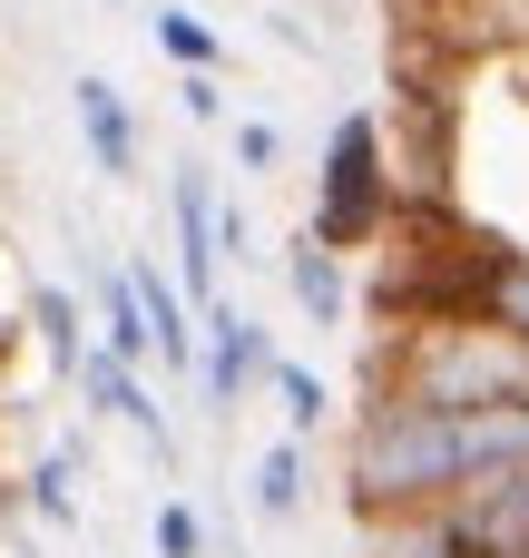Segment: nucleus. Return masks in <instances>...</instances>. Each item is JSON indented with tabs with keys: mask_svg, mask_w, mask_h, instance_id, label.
<instances>
[{
	"mask_svg": "<svg viewBox=\"0 0 529 558\" xmlns=\"http://www.w3.org/2000/svg\"><path fill=\"white\" fill-rule=\"evenodd\" d=\"M510 471H529V392L520 402L383 392L353 422L344 500H353V520H422V510H452V500H471V490H491Z\"/></svg>",
	"mask_w": 529,
	"mask_h": 558,
	"instance_id": "obj_1",
	"label": "nucleus"
},
{
	"mask_svg": "<svg viewBox=\"0 0 529 558\" xmlns=\"http://www.w3.org/2000/svg\"><path fill=\"white\" fill-rule=\"evenodd\" d=\"M412 402H520L529 392V353L510 333H491L481 314H422L393 353V383Z\"/></svg>",
	"mask_w": 529,
	"mask_h": 558,
	"instance_id": "obj_2",
	"label": "nucleus"
},
{
	"mask_svg": "<svg viewBox=\"0 0 529 558\" xmlns=\"http://www.w3.org/2000/svg\"><path fill=\"white\" fill-rule=\"evenodd\" d=\"M383 226H393V147H383L373 108H344L324 137V167H314V226L304 235H324L334 255H363Z\"/></svg>",
	"mask_w": 529,
	"mask_h": 558,
	"instance_id": "obj_3",
	"label": "nucleus"
},
{
	"mask_svg": "<svg viewBox=\"0 0 529 558\" xmlns=\"http://www.w3.org/2000/svg\"><path fill=\"white\" fill-rule=\"evenodd\" d=\"M265 363H275V333L245 314V304H206L196 314V383H206V412H236L245 402V383H265Z\"/></svg>",
	"mask_w": 529,
	"mask_h": 558,
	"instance_id": "obj_4",
	"label": "nucleus"
},
{
	"mask_svg": "<svg viewBox=\"0 0 529 558\" xmlns=\"http://www.w3.org/2000/svg\"><path fill=\"white\" fill-rule=\"evenodd\" d=\"M69 118H79V147H88V167H98L108 186H128V177L147 167L137 108H128V88H118L108 69H79V78H69Z\"/></svg>",
	"mask_w": 529,
	"mask_h": 558,
	"instance_id": "obj_5",
	"label": "nucleus"
},
{
	"mask_svg": "<svg viewBox=\"0 0 529 558\" xmlns=\"http://www.w3.org/2000/svg\"><path fill=\"white\" fill-rule=\"evenodd\" d=\"M167 235H177V284H187L196 314H206L216 284H226V255H216V186H206V167H177V177H167Z\"/></svg>",
	"mask_w": 529,
	"mask_h": 558,
	"instance_id": "obj_6",
	"label": "nucleus"
},
{
	"mask_svg": "<svg viewBox=\"0 0 529 558\" xmlns=\"http://www.w3.org/2000/svg\"><path fill=\"white\" fill-rule=\"evenodd\" d=\"M69 383H79V402H88L98 422H118V432H137V441H147L157 461L177 451V422L157 412V392L137 383V363H118V353H98V343H88V363H79Z\"/></svg>",
	"mask_w": 529,
	"mask_h": 558,
	"instance_id": "obj_7",
	"label": "nucleus"
},
{
	"mask_svg": "<svg viewBox=\"0 0 529 558\" xmlns=\"http://www.w3.org/2000/svg\"><path fill=\"white\" fill-rule=\"evenodd\" d=\"M442 314H481L491 333H510L529 353V245H471V284Z\"/></svg>",
	"mask_w": 529,
	"mask_h": 558,
	"instance_id": "obj_8",
	"label": "nucleus"
},
{
	"mask_svg": "<svg viewBox=\"0 0 529 558\" xmlns=\"http://www.w3.org/2000/svg\"><path fill=\"white\" fill-rule=\"evenodd\" d=\"M442 520H452L461 539H481L491 558H529V471L491 481V490H471V500H452Z\"/></svg>",
	"mask_w": 529,
	"mask_h": 558,
	"instance_id": "obj_9",
	"label": "nucleus"
},
{
	"mask_svg": "<svg viewBox=\"0 0 529 558\" xmlns=\"http://www.w3.org/2000/svg\"><path fill=\"white\" fill-rule=\"evenodd\" d=\"M128 275H137V304H147V343H157V363H167V373H196V294H187L167 265H137V255H128Z\"/></svg>",
	"mask_w": 529,
	"mask_h": 558,
	"instance_id": "obj_10",
	"label": "nucleus"
},
{
	"mask_svg": "<svg viewBox=\"0 0 529 558\" xmlns=\"http://www.w3.org/2000/svg\"><path fill=\"white\" fill-rule=\"evenodd\" d=\"M285 284H294V304H304V324H353V284H344V255L324 245V235H285Z\"/></svg>",
	"mask_w": 529,
	"mask_h": 558,
	"instance_id": "obj_11",
	"label": "nucleus"
},
{
	"mask_svg": "<svg viewBox=\"0 0 529 558\" xmlns=\"http://www.w3.org/2000/svg\"><path fill=\"white\" fill-rule=\"evenodd\" d=\"M20 314H29V343H39V363L69 383V373L88 363V304H79L69 284H29V294H20Z\"/></svg>",
	"mask_w": 529,
	"mask_h": 558,
	"instance_id": "obj_12",
	"label": "nucleus"
},
{
	"mask_svg": "<svg viewBox=\"0 0 529 558\" xmlns=\"http://www.w3.org/2000/svg\"><path fill=\"white\" fill-rule=\"evenodd\" d=\"M245 500H255V520H304L314 471H304V441H294V432H285V441H265V451L245 461Z\"/></svg>",
	"mask_w": 529,
	"mask_h": 558,
	"instance_id": "obj_13",
	"label": "nucleus"
},
{
	"mask_svg": "<svg viewBox=\"0 0 529 558\" xmlns=\"http://www.w3.org/2000/svg\"><path fill=\"white\" fill-rule=\"evenodd\" d=\"M147 39H157L167 69H226V29L206 10H187V0H157L147 10Z\"/></svg>",
	"mask_w": 529,
	"mask_h": 558,
	"instance_id": "obj_14",
	"label": "nucleus"
},
{
	"mask_svg": "<svg viewBox=\"0 0 529 558\" xmlns=\"http://www.w3.org/2000/svg\"><path fill=\"white\" fill-rule=\"evenodd\" d=\"M98 353H118V363H157V343H147V304H137V275L118 265L108 284H98Z\"/></svg>",
	"mask_w": 529,
	"mask_h": 558,
	"instance_id": "obj_15",
	"label": "nucleus"
},
{
	"mask_svg": "<svg viewBox=\"0 0 529 558\" xmlns=\"http://www.w3.org/2000/svg\"><path fill=\"white\" fill-rule=\"evenodd\" d=\"M265 392H275V412H285L294 441H314V432L334 422V383H324L314 363H285V353H275V363H265Z\"/></svg>",
	"mask_w": 529,
	"mask_h": 558,
	"instance_id": "obj_16",
	"label": "nucleus"
},
{
	"mask_svg": "<svg viewBox=\"0 0 529 558\" xmlns=\"http://www.w3.org/2000/svg\"><path fill=\"white\" fill-rule=\"evenodd\" d=\"M373 558H491V549L461 539L442 510H422V520H373Z\"/></svg>",
	"mask_w": 529,
	"mask_h": 558,
	"instance_id": "obj_17",
	"label": "nucleus"
},
{
	"mask_svg": "<svg viewBox=\"0 0 529 558\" xmlns=\"http://www.w3.org/2000/svg\"><path fill=\"white\" fill-rule=\"evenodd\" d=\"M20 500H29V520L79 530V451H39V461L20 471Z\"/></svg>",
	"mask_w": 529,
	"mask_h": 558,
	"instance_id": "obj_18",
	"label": "nucleus"
},
{
	"mask_svg": "<svg viewBox=\"0 0 529 558\" xmlns=\"http://www.w3.org/2000/svg\"><path fill=\"white\" fill-rule=\"evenodd\" d=\"M226 147H236V167H245L255 186L285 167V128H275V118H226Z\"/></svg>",
	"mask_w": 529,
	"mask_h": 558,
	"instance_id": "obj_19",
	"label": "nucleus"
},
{
	"mask_svg": "<svg viewBox=\"0 0 529 558\" xmlns=\"http://www.w3.org/2000/svg\"><path fill=\"white\" fill-rule=\"evenodd\" d=\"M147 539H157V558H206V510L196 500H157Z\"/></svg>",
	"mask_w": 529,
	"mask_h": 558,
	"instance_id": "obj_20",
	"label": "nucleus"
},
{
	"mask_svg": "<svg viewBox=\"0 0 529 558\" xmlns=\"http://www.w3.org/2000/svg\"><path fill=\"white\" fill-rule=\"evenodd\" d=\"M177 108L196 118V128H226L236 108H226V69H177Z\"/></svg>",
	"mask_w": 529,
	"mask_h": 558,
	"instance_id": "obj_21",
	"label": "nucleus"
},
{
	"mask_svg": "<svg viewBox=\"0 0 529 558\" xmlns=\"http://www.w3.org/2000/svg\"><path fill=\"white\" fill-rule=\"evenodd\" d=\"M216 255H226V265L255 255V226H245V206H226V196H216Z\"/></svg>",
	"mask_w": 529,
	"mask_h": 558,
	"instance_id": "obj_22",
	"label": "nucleus"
},
{
	"mask_svg": "<svg viewBox=\"0 0 529 558\" xmlns=\"http://www.w3.org/2000/svg\"><path fill=\"white\" fill-rule=\"evenodd\" d=\"M226 558H245V549H226Z\"/></svg>",
	"mask_w": 529,
	"mask_h": 558,
	"instance_id": "obj_23",
	"label": "nucleus"
}]
</instances>
